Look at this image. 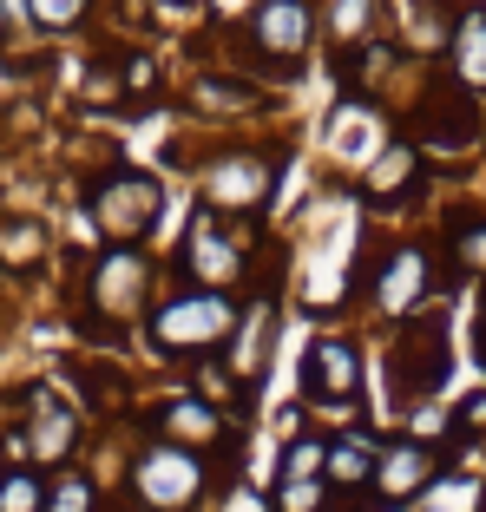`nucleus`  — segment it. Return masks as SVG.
Segmentation results:
<instances>
[{"instance_id":"f257e3e1","label":"nucleus","mask_w":486,"mask_h":512,"mask_svg":"<svg viewBox=\"0 0 486 512\" xmlns=\"http://www.w3.org/2000/svg\"><path fill=\"white\" fill-rule=\"evenodd\" d=\"M230 335H237V302L211 296V289H184V296L158 302V316H152L158 355H178V362H198V355H211Z\"/></svg>"},{"instance_id":"f03ea898","label":"nucleus","mask_w":486,"mask_h":512,"mask_svg":"<svg viewBox=\"0 0 486 512\" xmlns=\"http://www.w3.org/2000/svg\"><path fill=\"white\" fill-rule=\"evenodd\" d=\"M92 224L106 230L112 243H125V250H132L138 237H145V230L158 224V211H165V184L152 178V171H106V178L92 184Z\"/></svg>"},{"instance_id":"7ed1b4c3","label":"nucleus","mask_w":486,"mask_h":512,"mask_svg":"<svg viewBox=\"0 0 486 512\" xmlns=\"http://www.w3.org/2000/svg\"><path fill=\"white\" fill-rule=\"evenodd\" d=\"M132 493L152 512H191L198 493H204V460L184 453V447L152 440V447H138V460H132Z\"/></svg>"},{"instance_id":"20e7f679","label":"nucleus","mask_w":486,"mask_h":512,"mask_svg":"<svg viewBox=\"0 0 486 512\" xmlns=\"http://www.w3.org/2000/svg\"><path fill=\"white\" fill-rule=\"evenodd\" d=\"M86 296H92V316L99 322H132L138 309L152 302V263L119 243V250H106L99 263H92Z\"/></svg>"},{"instance_id":"39448f33","label":"nucleus","mask_w":486,"mask_h":512,"mask_svg":"<svg viewBox=\"0 0 486 512\" xmlns=\"http://www.w3.org/2000/svg\"><path fill=\"white\" fill-rule=\"evenodd\" d=\"M355 388H362V348L349 335H316L303 355V394L316 407H335V414H349L355 407Z\"/></svg>"},{"instance_id":"423d86ee","label":"nucleus","mask_w":486,"mask_h":512,"mask_svg":"<svg viewBox=\"0 0 486 512\" xmlns=\"http://www.w3.org/2000/svg\"><path fill=\"white\" fill-rule=\"evenodd\" d=\"M178 270L191 276L198 289H211V296H224L230 283H243V250L230 243V230L217 224L211 211H198V217H191V230H184Z\"/></svg>"},{"instance_id":"0eeeda50","label":"nucleus","mask_w":486,"mask_h":512,"mask_svg":"<svg viewBox=\"0 0 486 512\" xmlns=\"http://www.w3.org/2000/svg\"><path fill=\"white\" fill-rule=\"evenodd\" d=\"M427 296H434V256H427V243H395L375 263V309L381 316H408Z\"/></svg>"},{"instance_id":"6e6552de","label":"nucleus","mask_w":486,"mask_h":512,"mask_svg":"<svg viewBox=\"0 0 486 512\" xmlns=\"http://www.w3.org/2000/svg\"><path fill=\"white\" fill-rule=\"evenodd\" d=\"M309 33H316V7H303V0H270V7L250 14V40H257V53L270 66H283L276 79H296V60H303Z\"/></svg>"},{"instance_id":"1a4fd4ad","label":"nucleus","mask_w":486,"mask_h":512,"mask_svg":"<svg viewBox=\"0 0 486 512\" xmlns=\"http://www.w3.org/2000/svg\"><path fill=\"white\" fill-rule=\"evenodd\" d=\"M204 197H211V217L230 211H257L263 197H270V158H257V151H230V158H217L211 178H204Z\"/></svg>"},{"instance_id":"9d476101","label":"nucleus","mask_w":486,"mask_h":512,"mask_svg":"<svg viewBox=\"0 0 486 512\" xmlns=\"http://www.w3.org/2000/svg\"><path fill=\"white\" fill-rule=\"evenodd\" d=\"M73 447H79V414L53 394V381H33L27 388V453L73 460Z\"/></svg>"},{"instance_id":"9b49d317","label":"nucleus","mask_w":486,"mask_h":512,"mask_svg":"<svg viewBox=\"0 0 486 512\" xmlns=\"http://www.w3.org/2000/svg\"><path fill=\"white\" fill-rule=\"evenodd\" d=\"M434 473H441V453L427 447V440H388V447L375 453V493L388 499V506L427 493V480H434Z\"/></svg>"},{"instance_id":"f8f14e48","label":"nucleus","mask_w":486,"mask_h":512,"mask_svg":"<svg viewBox=\"0 0 486 512\" xmlns=\"http://www.w3.org/2000/svg\"><path fill=\"white\" fill-rule=\"evenodd\" d=\"M395 381L401 394H427V388H441L447 381V335L427 322V329H408L395 342Z\"/></svg>"},{"instance_id":"ddd939ff","label":"nucleus","mask_w":486,"mask_h":512,"mask_svg":"<svg viewBox=\"0 0 486 512\" xmlns=\"http://www.w3.org/2000/svg\"><path fill=\"white\" fill-rule=\"evenodd\" d=\"M414 178H421V151H414L408 138H395V145L375 151V165H368V178H362V197L375 211H395V204H408Z\"/></svg>"},{"instance_id":"4468645a","label":"nucleus","mask_w":486,"mask_h":512,"mask_svg":"<svg viewBox=\"0 0 486 512\" xmlns=\"http://www.w3.org/2000/svg\"><path fill=\"white\" fill-rule=\"evenodd\" d=\"M158 434H165V447L204 453V447L224 440V421H217V407H204L198 394H171V401L158 407Z\"/></svg>"},{"instance_id":"2eb2a0df","label":"nucleus","mask_w":486,"mask_h":512,"mask_svg":"<svg viewBox=\"0 0 486 512\" xmlns=\"http://www.w3.org/2000/svg\"><path fill=\"white\" fill-rule=\"evenodd\" d=\"M447 66H454V92L480 99L486 92V7H467L447 33Z\"/></svg>"},{"instance_id":"dca6fc26","label":"nucleus","mask_w":486,"mask_h":512,"mask_svg":"<svg viewBox=\"0 0 486 512\" xmlns=\"http://www.w3.org/2000/svg\"><path fill=\"white\" fill-rule=\"evenodd\" d=\"M270 335H276V309H270V302L237 309V335H230V375H237V381L263 375V362H270Z\"/></svg>"},{"instance_id":"f3484780","label":"nucleus","mask_w":486,"mask_h":512,"mask_svg":"<svg viewBox=\"0 0 486 512\" xmlns=\"http://www.w3.org/2000/svg\"><path fill=\"white\" fill-rule=\"evenodd\" d=\"M322 486H335V493H368V486H375V440L368 434L329 440V453H322Z\"/></svg>"},{"instance_id":"a211bd4d","label":"nucleus","mask_w":486,"mask_h":512,"mask_svg":"<svg viewBox=\"0 0 486 512\" xmlns=\"http://www.w3.org/2000/svg\"><path fill=\"white\" fill-rule=\"evenodd\" d=\"M441 99H447V112H441V106H427L421 138H427L434 151H467L473 138H480V106H473L467 92H454V86H447Z\"/></svg>"},{"instance_id":"6ab92c4d","label":"nucleus","mask_w":486,"mask_h":512,"mask_svg":"<svg viewBox=\"0 0 486 512\" xmlns=\"http://www.w3.org/2000/svg\"><path fill=\"white\" fill-rule=\"evenodd\" d=\"M395 60H401V53H395L388 40H375V33H368V40L349 53V92L362 99V106L375 99V92H388V79H395Z\"/></svg>"},{"instance_id":"aec40b11","label":"nucleus","mask_w":486,"mask_h":512,"mask_svg":"<svg viewBox=\"0 0 486 512\" xmlns=\"http://www.w3.org/2000/svg\"><path fill=\"white\" fill-rule=\"evenodd\" d=\"M0 263L7 270H40L46 263V230L33 217H0Z\"/></svg>"},{"instance_id":"412c9836","label":"nucleus","mask_w":486,"mask_h":512,"mask_svg":"<svg viewBox=\"0 0 486 512\" xmlns=\"http://www.w3.org/2000/svg\"><path fill=\"white\" fill-rule=\"evenodd\" d=\"M401 14V40L414 46V53H434V46L447 40V14L441 7H421V0H408V7H395Z\"/></svg>"},{"instance_id":"4be33fe9","label":"nucleus","mask_w":486,"mask_h":512,"mask_svg":"<svg viewBox=\"0 0 486 512\" xmlns=\"http://www.w3.org/2000/svg\"><path fill=\"white\" fill-rule=\"evenodd\" d=\"M191 99H198L204 112H243V106H257V92H250V86L217 79V73H198V79H191Z\"/></svg>"},{"instance_id":"5701e85b","label":"nucleus","mask_w":486,"mask_h":512,"mask_svg":"<svg viewBox=\"0 0 486 512\" xmlns=\"http://www.w3.org/2000/svg\"><path fill=\"white\" fill-rule=\"evenodd\" d=\"M0 512H46V486L27 467H0Z\"/></svg>"},{"instance_id":"b1692460","label":"nucleus","mask_w":486,"mask_h":512,"mask_svg":"<svg viewBox=\"0 0 486 512\" xmlns=\"http://www.w3.org/2000/svg\"><path fill=\"white\" fill-rule=\"evenodd\" d=\"M46 512H99V486L86 473H60L46 486Z\"/></svg>"},{"instance_id":"393cba45","label":"nucleus","mask_w":486,"mask_h":512,"mask_svg":"<svg viewBox=\"0 0 486 512\" xmlns=\"http://www.w3.org/2000/svg\"><path fill=\"white\" fill-rule=\"evenodd\" d=\"M375 14H381L375 0H342V7H329L322 20L335 27V40H355V46H362V40H368V27H375Z\"/></svg>"},{"instance_id":"a878e982","label":"nucleus","mask_w":486,"mask_h":512,"mask_svg":"<svg viewBox=\"0 0 486 512\" xmlns=\"http://www.w3.org/2000/svg\"><path fill=\"white\" fill-rule=\"evenodd\" d=\"M112 73H119L125 99H152V92H158V60H152V53H125Z\"/></svg>"},{"instance_id":"bb28decb","label":"nucleus","mask_w":486,"mask_h":512,"mask_svg":"<svg viewBox=\"0 0 486 512\" xmlns=\"http://www.w3.org/2000/svg\"><path fill=\"white\" fill-rule=\"evenodd\" d=\"M322 440H289V453H283V473L276 480H322Z\"/></svg>"},{"instance_id":"cd10ccee","label":"nucleus","mask_w":486,"mask_h":512,"mask_svg":"<svg viewBox=\"0 0 486 512\" xmlns=\"http://www.w3.org/2000/svg\"><path fill=\"white\" fill-rule=\"evenodd\" d=\"M322 480H276V512H322Z\"/></svg>"},{"instance_id":"c85d7f7f","label":"nucleus","mask_w":486,"mask_h":512,"mask_svg":"<svg viewBox=\"0 0 486 512\" xmlns=\"http://www.w3.org/2000/svg\"><path fill=\"white\" fill-rule=\"evenodd\" d=\"M447 250H454V263H460L467 276H486V224L454 230V243H447Z\"/></svg>"},{"instance_id":"c756f323","label":"nucleus","mask_w":486,"mask_h":512,"mask_svg":"<svg viewBox=\"0 0 486 512\" xmlns=\"http://www.w3.org/2000/svg\"><path fill=\"white\" fill-rule=\"evenodd\" d=\"M27 20H40L46 33H73L79 20H86V7H79V0H73V7H66V0H33Z\"/></svg>"},{"instance_id":"7c9ffc66","label":"nucleus","mask_w":486,"mask_h":512,"mask_svg":"<svg viewBox=\"0 0 486 512\" xmlns=\"http://www.w3.org/2000/svg\"><path fill=\"white\" fill-rule=\"evenodd\" d=\"M237 394V375H224L217 362H204V375H198V401L204 407H217V401H230Z\"/></svg>"},{"instance_id":"2f4dec72","label":"nucleus","mask_w":486,"mask_h":512,"mask_svg":"<svg viewBox=\"0 0 486 512\" xmlns=\"http://www.w3.org/2000/svg\"><path fill=\"white\" fill-rule=\"evenodd\" d=\"M460 427H486V388L473 401H460Z\"/></svg>"},{"instance_id":"473e14b6","label":"nucleus","mask_w":486,"mask_h":512,"mask_svg":"<svg viewBox=\"0 0 486 512\" xmlns=\"http://www.w3.org/2000/svg\"><path fill=\"white\" fill-rule=\"evenodd\" d=\"M480 368H486V335H480Z\"/></svg>"}]
</instances>
